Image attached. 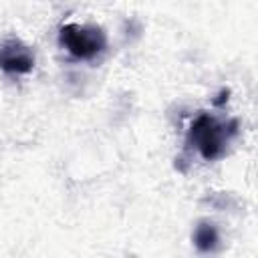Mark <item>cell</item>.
<instances>
[{"instance_id":"obj_2","label":"cell","mask_w":258,"mask_h":258,"mask_svg":"<svg viewBox=\"0 0 258 258\" xmlns=\"http://www.w3.org/2000/svg\"><path fill=\"white\" fill-rule=\"evenodd\" d=\"M60 46L75 58L91 60L101 54L107 46V34L101 26L95 24H64L58 30Z\"/></svg>"},{"instance_id":"obj_1","label":"cell","mask_w":258,"mask_h":258,"mask_svg":"<svg viewBox=\"0 0 258 258\" xmlns=\"http://www.w3.org/2000/svg\"><path fill=\"white\" fill-rule=\"evenodd\" d=\"M236 135H238L236 119L218 121L208 113H200L187 131V145H196V149L206 161H214L226 153L230 141Z\"/></svg>"},{"instance_id":"obj_5","label":"cell","mask_w":258,"mask_h":258,"mask_svg":"<svg viewBox=\"0 0 258 258\" xmlns=\"http://www.w3.org/2000/svg\"><path fill=\"white\" fill-rule=\"evenodd\" d=\"M228 95H230V91H226V89H224V91H222V93L218 95V99L214 101V105H216V107H220V105H224V103L228 101Z\"/></svg>"},{"instance_id":"obj_3","label":"cell","mask_w":258,"mask_h":258,"mask_svg":"<svg viewBox=\"0 0 258 258\" xmlns=\"http://www.w3.org/2000/svg\"><path fill=\"white\" fill-rule=\"evenodd\" d=\"M0 69L8 75H26L34 69V52L20 38L0 42Z\"/></svg>"},{"instance_id":"obj_4","label":"cell","mask_w":258,"mask_h":258,"mask_svg":"<svg viewBox=\"0 0 258 258\" xmlns=\"http://www.w3.org/2000/svg\"><path fill=\"white\" fill-rule=\"evenodd\" d=\"M218 242H220L218 228L212 222L202 220L196 226V230H194V244H196V248L200 252H212V250H216Z\"/></svg>"}]
</instances>
